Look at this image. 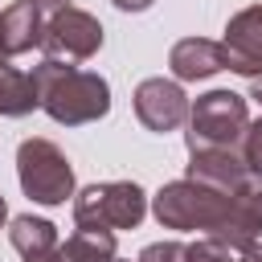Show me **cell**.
<instances>
[{"label":"cell","instance_id":"1","mask_svg":"<svg viewBox=\"0 0 262 262\" xmlns=\"http://www.w3.org/2000/svg\"><path fill=\"white\" fill-rule=\"evenodd\" d=\"M33 82L41 111L61 127H82L111 111V82L94 70H78L74 61L41 57V66H33Z\"/></svg>","mask_w":262,"mask_h":262},{"label":"cell","instance_id":"2","mask_svg":"<svg viewBox=\"0 0 262 262\" xmlns=\"http://www.w3.org/2000/svg\"><path fill=\"white\" fill-rule=\"evenodd\" d=\"M229 209V192L201 184L192 176L164 184L151 196V213L164 229H201V233H217Z\"/></svg>","mask_w":262,"mask_h":262},{"label":"cell","instance_id":"3","mask_svg":"<svg viewBox=\"0 0 262 262\" xmlns=\"http://www.w3.org/2000/svg\"><path fill=\"white\" fill-rule=\"evenodd\" d=\"M16 180H20L25 196L45 209H57L74 196V168H70L66 151L41 135H33L16 147Z\"/></svg>","mask_w":262,"mask_h":262},{"label":"cell","instance_id":"4","mask_svg":"<svg viewBox=\"0 0 262 262\" xmlns=\"http://www.w3.org/2000/svg\"><path fill=\"white\" fill-rule=\"evenodd\" d=\"M250 106L233 90H205L188 106V151L192 147H242Z\"/></svg>","mask_w":262,"mask_h":262},{"label":"cell","instance_id":"5","mask_svg":"<svg viewBox=\"0 0 262 262\" xmlns=\"http://www.w3.org/2000/svg\"><path fill=\"white\" fill-rule=\"evenodd\" d=\"M147 213V192L135 180H106L90 184L74 196V225L78 229H135Z\"/></svg>","mask_w":262,"mask_h":262},{"label":"cell","instance_id":"6","mask_svg":"<svg viewBox=\"0 0 262 262\" xmlns=\"http://www.w3.org/2000/svg\"><path fill=\"white\" fill-rule=\"evenodd\" d=\"M41 49L53 61H86L102 49V25H98V16H90L78 4L53 8V16L45 20Z\"/></svg>","mask_w":262,"mask_h":262},{"label":"cell","instance_id":"7","mask_svg":"<svg viewBox=\"0 0 262 262\" xmlns=\"http://www.w3.org/2000/svg\"><path fill=\"white\" fill-rule=\"evenodd\" d=\"M188 94L180 90L176 78H143L135 86V119L156 131V135H168L176 131L184 119H188Z\"/></svg>","mask_w":262,"mask_h":262},{"label":"cell","instance_id":"8","mask_svg":"<svg viewBox=\"0 0 262 262\" xmlns=\"http://www.w3.org/2000/svg\"><path fill=\"white\" fill-rule=\"evenodd\" d=\"M221 45H225V70L242 78H258L262 74V4L233 12Z\"/></svg>","mask_w":262,"mask_h":262},{"label":"cell","instance_id":"9","mask_svg":"<svg viewBox=\"0 0 262 262\" xmlns=\"http://www.w3.org/2000/svg\"><path fill=\"white\" fill-rule=\"evenodd\" d=\"M184 176H192V180H201V184H213V188H221V192H233V188H242L254 172H250L242 147H192Z\"/></svg>","mask_w":262,"mask_h":262},{"label":"cell","instance_id":"10","mask_svg":"<svg viewBox=\"0 0 262 262\" xmlns=\"http://www.w3.org/2000/svg\"><path fill=\"white\" fill-rule=\"evenodd\" d=\"M213 237H225V242H258L262 237V176H250L242 188L229 192L225 221Z\"/></svg>","mask_w":262,"mask_h":262},{"label":"cell","instance_id":"11","mask_svg":"<svg viewBox=\"0 0 262 262\" xmlns=\"http://www.w3.org/2000/svg\"><path fill=\"white\" fill-rule=\"evenodd\" d=\"M168 70L176 82H205L225 70V45L209 37H184L168 53Z\"/></svg>","mask_w":262,"mask_h":262},{"label":"cell","instance_id":"12","mask_svg":"<svg viewBox=\"0 0 262 262\" xmlns=\"http://www.w3.org/2000/svg\"><path fill=\"white\" fill-rule=\"evenodd\" d=\"M45 37V20H41V4L37 0H12L0 12V45L8 57L29 53L33 45H41Z\"/></svg>","mask_w":262,"mask_h":262},{"label":"cell","instance_id":"13","mask_svg":"<svg viewBox=\"0 0 262 262\" xmlns=\"http://www.w3.org/2000/svg\"><path fill=\"white\" fill-rule=\"evenodd\" d=\"M37 106H41V98H37L33 74H25L16 66H0V115L20 119V115H29Z\"/></svg>","mask_w":262,"mask_h":262},{"label":"cell","instance_id":"14","mask_svg":"<svg viewBox=\"0 0 262 262\" xmlns=\"http://www.w3.org/2000/svg\"><path fill=\"white\" fill-rule=\"evenodd\" d=\"M8 242H12V250H16L20 258L45 254V250H57V225L45 221V217L20 213V217H12V225H8Z\"/></svg>","mask_w":262,"mask_h":262},{"label":"cell","instance_id":"15","mask_svg":"<svg viewBox=\"0 0 262 262\" xmlns=\"http://www.w3.org/2000/svg\"><path fill=\"white\" fill-rule=\"evenodd\" d=\"M184 262H262V242H225V237H196Z\"/></svg>","mask_w":262,"mask_h":262},{"label":"cell","instance_id":"16","mask_svg":"<svg viewBox=\"0 0 262 262\" xmlns=\"http://www.w3.org/2000/svg\"><path fill=\"white\" fill-rule=\"evenodd\" d=\"M66 262H111L115 258V229H74L61 246Z\"/></svg>","mask_w":262,"mask_h":262},{"label":"cell","instance_id":"17","mask_svg":"<svg viewBox=\"0 0 262 262\" xmlns=\"http://www.w3.org/2000/svg\"><path fill=\"white\" fill-rule=\"evenodd\" d=\"M242 156H246L250 172L262 176V119H254V123L246 127V135H242Z\"/></svg>","mask_w":262,"mask_h":262},{"label":"cell","instance_id":"18","mask_svg":"<svg viewBox=\"0 0 262 262\" xmlns=\"http://www.w3.org/2000/svg\"><path fill=\"white\" fill-rule=\"evenodd\" d=\"M184 254H188L184 242H151V246H143L139 262H184Z\"/></svg>","mask_w":262,"mask_h":262},{"label":"cell","instance_id":"19","mask_svg":"<svg viewBox=\"0 0 262 262\" xmlns=\"http://www.w3.org/2000/svg\"><path fill=\"white\" fill-rule=\"evenodd\" d=\"M119 12H143V8H151L156 0H111Z\"/></svg>","mask_w":262,"mask_h":262},{"label":"cell","instance_id":"20","mask_svg":"<svg viewBox=\"0 0 262 262\" xmlns=\"http://www.w3.org/2000/svg\"><path fill=\"white\" fill-rule=\"evenodd\" d=\"M25 262H66V258H61V250H45V254H29Z\"/></svg>","mask_w":262,"mask_h":262},{"label":"cell","instance_id":"21","mask_svg":"<svg viewBox=\"0 0 262 262\" xmlns=\"http://www.w3.org/2000/svg\"><path fill=\"white\" fill-rule=\"evenodd\" d=\"M250 98L262 106V74H258V78H250Z\"/></svg>","mask_w":262,"mask_h":262},{"label":"cell","instance_id":"22","mask_svg":"<svg viewBox=\"0 0 262 262\" xmlns=\"http://www.w3.org/2000/svg\"><path fill=\"white\" fill-rule=\"evenodd\" d=\"M37 4H41V8H66L70 0H37Z\"/></svg>","mask_w":262,"mask_h":262},{"label":"cell","instance_id":"23","mask_svg":"<svg viewBox=\"0 0 262 262\" xmlns=\"http://www.w3.org/2000/svg\"><path fill=\"white\" fill-rule=\"evenodd\" d=\"M4 221H8V201L0 196V225H4Z\"/></svg>","mask_w":262,"mask_h":262},{"label":"cell","instance_id":"24","mask_svg":"<svg viewBox=\"0 0 262 262\" xmlns=\"http://www.w3.org/2000/svg\"><path fill=\"white\" fill-rule=\"evenodd\" d=\"M4 61H8V53H4V45H0V66H4Z\"/></svg>","mask_w":262,"mask_h":262},{"label":"cell","instance_id":"25","mask_svg":"<svg viewBox=\"0 0 262 262\" xmlns=\"http://www.w3.org/2000/svg\"><path fill=\"white\" fill-rule=\"evenodd\" d=\"M111 262H119V258H111Z\"/></svg>","mask_w":262,"mask_h":262}]
</instances>
